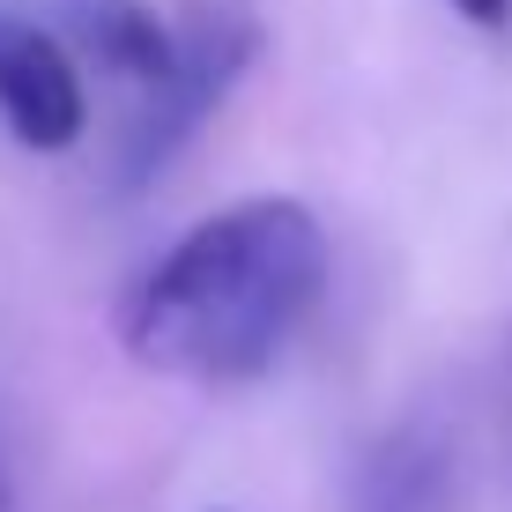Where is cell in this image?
<instances>
[{"mask_svg": "<svg viewBox=\"0 0 512 512\" xmlns=\"http://www.w3.org/2000/svg\"><path fill=\"white\" fill-rule=\"evenodd\" d=\"M327 290V238L305 201L253 193L201 216L119 297V342L141 372L186 386H245L312 320Z\"/></svg>", "mask_w": 512, "mask_h": 512, "instance_id": "cell-1", "label": "cell"}, {"mask_svg": "<svg viewBox=\"0 0 512 512\" xmlns=\"http://www.w3.org/2000/svg\"><path fill=\"white\" fill-rule=\"evenodd\" d=\"M253 60V15L238 0H201V8L179 23V60H171L164 82H149L127 119V141H119V186H149L156 171L193 141L208 112L231 97V82Z\"/></svg>", "mask_w": 512, "mask_h": 512, "instance_id": "cell-2", "label": "cell"}, {"mask_svg": "<svg viewBox=\"0 0 512 512\" xmlns=\"http://www.w3.org/2000/svg\"><path fill=\"white\" fill-rule=\"evenodd\" d=\"M0 127L38 156L75 149L90 127V90H82L75 52L23 15H0Z\"/></svg>", "mask_w": 512, "mask_h": 512, "instance_id": "cell-3", "label": "cell"}, {"mask_svg": "<svg viewBox=\"0 0 512 512\" xmlns=\"http://www.w3.org/2000/svg\"><path fill=\"white\" fill-rule=\"evenodd\" d=\"M67 23H75V38L90 45V60L112 67V75H127L134 90L164 82L171 60H179V30L156 23L141 0H75V8H67Z\"/></svg>", "mask_w": 512, "mask_h": 512, "instance_id": "cell-4", "label": "cell"}, {"mask_svg": "<svg viewBox=\"0 0 512 512\" xmlns=\"http://www.w3.org/2000/svg\"><path fill=\"white\" fill-rule=\"evenodd\" d=\"M438 498H446L438 453L416 446V438H394V446L372 461V475H364V505L357 512H438Z\"/></svg>", "mask_w": 512, "mask_h": 512, "instance_id": "cell-5", "label": "cell"}, {"mask_svg": "<svg viewBox=\"0 0 512 512\" xmlns=\"http://www.w3.org/2000/svg\"><path fill=\"white\" fill-rule=\"evenodd\" d=\"M475 30H512V0H453Z\"/></svg>", "mask_w": 512, "mask_h": 512, "instance_id": "cell-6", "label": "cell"}, {"mask_svg": "<svg viewBox=\"0 0 512 512\" xmlns=\"http://www.w3.org/2000/svg\"><path fill=\"white\" fill-rule=\"evenodd\" d=\"M0 505H8V475H0Z\"/></svg>", "mask_w": 512, "mask_h": 512, "instance_id": "cell-7", "label": "cell"}]
</instances>
